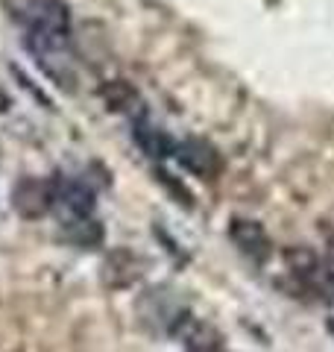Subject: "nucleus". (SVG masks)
Segmentation results:
<instances>
[{"instance_id": "obj_3", "label": "nucleus", "mask_w": 334, "mask_h": 352, "mask_svg": "<svg viewBox=\"0 0 334 352\" xmlns=\"http://www.w3.org/2000/svg\"><path fill=\"white\" fill-rule=\"evenodd\" d=\"M56 214L65 220L91 217L94 214V191L85 188L82 182H59L56 179Z\"/></svg>"}, {"instance_id": "obj_5", "label": "nucleus", "mask_w": 334, "mask_h": 352, "mask_svg": "<svg viewBox=\"0 0 334 352\" xmlns=\"http://www.w3.org/2000/svg\"><path fill=\"white\" fill-rule=\"evenodd\" d=\"M229 238L235 241V247L249 256L252 261H264L270 256V238H267L264 226L258 220H247V217H235L229 226Z\"/></svg>"}, {"instance_id": "obj_6", "label": "nucleus", "mask_w": 334, "mask_h": 352, "mask_svg": "<svg viewBox=\"0 0 334 352\" xmlns=\"http://www.w3.org/2000/svg\"><path fill=\"white\" fill-rule=\"evenodd\" d=\"M132 138H135V144L153 159H167L176 153V141L147 118H138L135 124H132Z\"/></svg>"}, {"instance_id": "obj_4", "label": "nucleus", "mask_w": 334, "mask_h": 352, "mask_svg": "<svg viewBox=\"0 0 334 352\" xmlns=\"http://www.w3.org/2000/svg\"><path fill=\"white\" fill-rule=\"evenodd\" d=\"M173 156L179 159V164H182L185 170L203 176V179H211V176L220 170V156H217V150L211 147V144H205V141H199V138L179 141Z\"/></svg>"}, {"instance_id": "obj_8", "label": "nucleus", "mask_w": 334, "mask_h": 352, "mask_svg": "<svg viewBox=\"0 0 334 352\" xmlns=\"http://www.w3.org/2000/svg\"><path fill=\"white\" fill-rule=\"evenodd\" d=\"M185 349L188 352H223V344L217 332L205 323H194V320H185Z\"/></svg>"}, {"instance_id": "obj_9", "label": "nucleus", "mask_w": 334, "mask_h": 352, "mask_svg": "<svg viewBox=\"0 0 334 352\" xmlns=\"http://www.w3.org/2000/svg\"><path fill=\"white\" fill-rule=\"evenodd\" d=\"M6 109H9V94L3 91V88H0V115H3Z\"/></svg>"}, {"instance_id": "obj_2", "label": "nucleus", "mask_w": 334, "mask_h": 352, "mask_svg": "<svg viewBox=\"0 0 334 352\" xmlns=\"http://www.w3.org/2000/svg\"><path fill=\"white\" fill-rule=\"evenodd\" d=\"M12 206L27 220H38L50 214L56 206V179H47V176H24V179H18L12 191Z\"/></svg>"}, {"instance_id": "obj_1", "label": "nucleus", "mask_w": 334, "mask_h": 352, "mask_svg": "<svg viewBox=\"0 0 334 352\" xmlns=\"http://www.w3.org/2000/svg\"><path fill=\"white\" fill-rule=\"evenodd\" d=\"M27 24L30 44L36 47L41 62L50 56H65V44L71 38V12L62 0H32Z\"/></svg>"}, {"instance_id": "obj_7", "label": "nucleus", "mask_w": 334, "mask_h": 352, "mask_svg": "<svg viewBox=\"0 0 334 352\" xmlns=\"http://www.w3.org/2000/svg\"><path fill=\"white\" fill-rule=\"evenodd\" d=\"M62 238L71 241L76 247H97L103 241V226L91 217H76V220H65L62 223Z\"/></svg>"}]
</instances>
